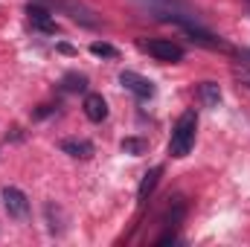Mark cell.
<instances>
[{
	"mask_svg": "<svg viewBox=\"0 0 250 247\" xmlns=\"http://www.w3.org/2000/svg\"><path fill=\"white\" fill-rule=\"evenodd\" d=\"M195 131H198V117H195V111H187V114H181V120L175 123L172 128V137H169V154L172 157H187L189 151H192V145H195Z\"/></svg>",
	"mask_w": 250,
	"mask_h": 247,
	"instance_id": "6da1fadb",
	"label": "cell"
},
{
	"mask_svg": "<svg viewBox=\"0 0 250 247\" xmlns=\"http://www.w3.org/2000/svg\"><path fill=\"white\" fill-rule=\"evenodd\" d=\"M143 50L148 56H154L157 62H166V64H178L184 59V47L175 44V41H166V38H151L143 44Z\"/></svg>",
	"mask_w": 250,
	"mask_h": 247,
	"instance_id": "7a4b0ae2",
	"label": "cell"
},
{
	"mask_svg": "<svg viewBox=\"0 0 250 247\" xmlns=\"http://www.w3.org/2000/svg\"><path fill=\"white\" fill-rule=\"evenodd\" d=\"M3 206L15 221H26L29 218V198L18 189V186H6L3 189Z\"/></svg>",
	"mask_w": 250,
	"mask_h": 247,
	"instance_id": "3957f363",
	"label": "cell"
},
{
	"mask_svg": "<svg viewBox=\"0 0 250 247\" xmlns=\"http://www.w3.org/2000/svg\"><path fill=\"white\" fill-rule=\"evenodd\" d=\"M120 84H123L125 90H131L134 96H140V99H151L154 96V84L146 76L134 73V70H123L120 73Z\"/></svg>",
	"mask_w": 250,
	"mask_h": 247,
	"instance_id": "277c9868",
	"label": "cell"
},
{
	"mask_svg": "<svg viewBox=\"0 0 250 247\" xmlns=\"http://www.w3.org/2000/svg\"><path fill=\"white\" fill-rule=\"evenodd\" d=\"M184 29H187L189 38H192L195 44H201V47H209V50H224V53L230 50V44H227V41L215 38L212 32H207V29H201V26H195V23H192V26H184Z\"/></svg>",
	"mask_w": 250,
	"mask_h": 247,
	"instance_id": "5b68a950",
	"label": "cell"
},
{
	"mask_svg": "<svg viewBox=\"0 0 250 247\" xmlns=\"http://www.w3.org/2000/svg\"><path fill=\"white\" fill-rule=\"evenodd\" d=\"M59 6H62L64 12H70V18H73L76 23H84V26H96V23H99V18H93V12H90L87 6L76 3V0H59Z\"/></svg>",
	"mask_w": 250,
	"mask_h": 247,
	"instance_id": "8992f818",
	"label": "cell"
},
{
	"mask_svg": "<svg viewBox=\"0 0 250 247\" xmlns=\"http://www.w3.org/2000/svg\"><path fill=\"white\" fill-rule=\"evenodd\" d=\"M82 108H84V117H87L90 123H102V120L108 117V102H105L99 93H87Z\"/></svg>",
	"mask_w": 250,
	"mask_h": 247,
	"instance_id": "52a82bcc",
	"label": "cell"
},
{
	"mask_svg": "<svg viewBox=\"0 0 250 247\" xmlns=\"http://www.w3.org/2000/svg\"><path fill=\"white\" fill-rule=\"evenodd\" d=\"M160 175H163V166H154L151 172H146V175H143V181H140V186H137V201H140V204H146V201H148V195L157 189Z\"/></svg>",
	"mask_w": 250,
	"mask_h": 247,
	"instance_id": "ba28073f",
	"label": "cell"
},
{
	"mask_svg": "<svg viewBox=\"0 0 250 247\" xmlns=\"http://www.w3.org/2000/svg\"><path fill=\"white\" fill-rule=\"evenodd\" d=\"M62 151L76 160H87L93 154V143L90 140H62Z\"/></svg>",
	"mask_w": 250,
	"mask_h": 247,
	"instance_id": "9c48e42d",
	"label": "cell"
},
{
	"mask_svg": "<svg viewBox=\"0 0 250 247\" xmlns=\"http://www.w3.org/2000/svg\"><path fill=\"white\" fill-rule=\"evenodd\" d=\"M26 15H29V23H32L35 29H41V32H56V21L50 18L47 9H41V6H29Z\"/></svg>",
	"mask_w": 250,
	"mask_h": 247,
	"instance_id": "30bf717a",
	"label": "cell"
},
{
	"mask_svg": "<svg viewBox=\"0 0 250 247\" xmlns=\"http://www.w3.org/2000/svg\"><path fill=\"white\" fill-rule=\"evenodd\" d=\"M198 99L204 108H218L221 105V87L215 82H201L198 84Z\"/></svg>",
	"mask_w": 250,
	"mask_h": 247,
	"instance_id": "8fae6325",
	"label": "cell"
},
{
	"mask_svg": "<svg viewBox=\"0 0 250 247\" xmlns=\"http://www.w3.org/2000/svg\"><path fill=\"white\" fill-rule=\"evenodd\" d=\"M62 87L67 93H84V90H87V76H82V73H67L62 79Z\"/></svg>",
	"mask_w": 250,
	"mask_h": 247,
	"instance_id": "7c38bea8",
	"label": "cell"
},
{
	"mask_svg": "<svg viewBox=\"0 0 250 247\" xmlns=\"http://www.w3.org/2000/svg\"><path fill=\"white\" fill-rule=\"evenodd\" d=\"M146 148H148V143H146V140H140V137H125V140H123V151H125V154H131V157L146 154Z\"/></svg>",
	"mask_w": 250,
	"mask_h": 247,
	"instance_id": "4fadbf2b",
	"label": "cell"
},
{
	"mask_svg": "<svg viewBox=\"0 0 250 247\" xmlns=\"http://www.w3.org/2000/svg\"><path fill=\"white\" fill-rule=\"evenodd\" d=\"M90 53L99 56V59H117V56H120V50L111 47V44H105V41H93V44H90Z\"/></svg>",
	"mask_w": 250,
	"mask_h": 247,
	"instance_id": "5bb4252c",
	"label": "cell"
},
{
	"mask_svg": "<svg viewBox=\"0 0 250 247\" xmlns=\"http://www.w3.org/2000/svg\"><path fill=\"white\" fill-rule=\"evenodd\" d=\"M233 79L242 84V87H248L250 90V64H242V67H233Z\"/></svg>",
	"mask_w": 250,
	"mask_h": 247,
	"instance_id": "9a60e30c",
	"label": "cell"
},
{
	"mask_svg": "<svg viewBox=\"0 0 250 247\" xmlns=\"http://www.w3.org/2000/svg\"><path fill=\"white\" fill-rule=\"evenodd\" d=\"M242 62H248V64H250V50H242Z\"/></svg>",
	"mask_w": 250,
	"mask_h": 247,
	"instance_id": "2e32d148",
	"label": "cell"
}]
</instances>
